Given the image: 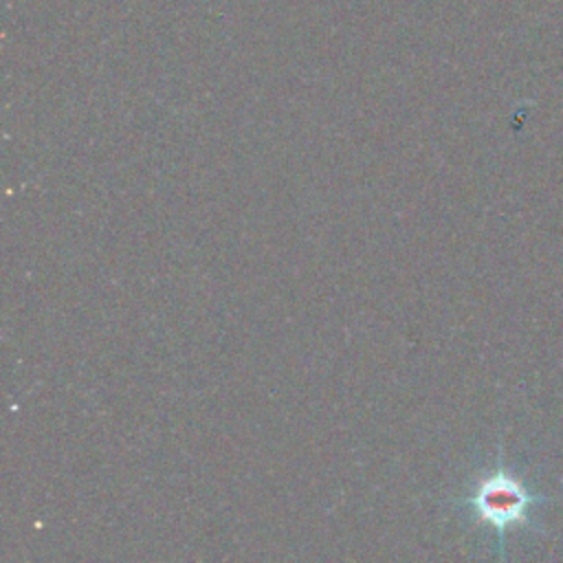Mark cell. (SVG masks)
<instances>
[{"mask_svg":"<svg viewBox=\"0 0 563 563\" xmlns=\"http://www.w3.org/2000/svg\"><path fill=\"white\" fill-rule=\"evenodd\" d=\"M534 501H541V497H534L519 477H515L510 471H506L501 464L484 475L473 495L464 499L477 517V521L488 523L495 528L499 543H504V532L510 526L528 523V510Z\"/></svg>","mask_w":563,"mask_h":563,"instance_id":"cell-1","label":"cell"}]
</instances>
